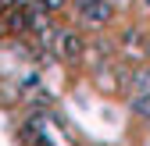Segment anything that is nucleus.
<instances>
[{
    "label": "nucleus",
    "instance_id": "39448f33",
    "mask_svg": "<svg viewBox=\"0 0 150 146\" xmlns=\"http://www.w3.org/2000/svg\"><path fill=\"white\" fill-rule=\"evenodd\" d=\"M143 4H146V7H150V0H143Z\"/></svg>",
    "mask_w": 150,
    "mask_h": 146
},
{
    "label": "nucleus",
    "instance_id": "7ed1b4c3",
    "mask_svg": "<svg viewBox=\"0 0 150 146\" xmlns=\"http://www.w3.org/2000/svg\"><path fill=\"white\" fill-rule=\"evenodd\" d=\"M57 53H61L64 61H75L82 53V39L75 32H57Z\"/></svg>",
    "mask_w": 150,
    "mask_h": 146
},
{
    "label": "nucleus",
    "instance_id": "20e7f679",
    "mask_svg": "<svg viewBox=\"0 0 150 146\" xmlns=\"http://www.w3.org/2000/svg\"><path fill=\"white\" fill-rule=\"evenodd\" d=\"M43 7L47 11H57V7H64V0H43Z\"/></svg>",
    "mask_w": 150,
    "mask_h": 146
},
{
    "label": "nucleus",
    "instance_id": "f03ea898",
    "mask_svg": "<svg viewBox=\"0 0 150 146\" xmlns=\"http://www.w3.org/2000/svg\"><path fill=\"white\" fill-rule=\"evenodd\" d=\"M132 111L150 118V71H139L132 82Z\"/></svg>",
    "mask_w": 150,
    "mask_h": 146
},
{
    "label": "nucleus",
    "instance_id": "f257e3e1",
    "mask_svg": "<svg viewBox=\"0 0 150 146\" xmlns=\"http://www.w3.org/2000/svg\"><path fill=\"white\" fill-rule=\"evenodd\" d=\"M75 7H79V18L89 25H104L107 18H111V0H75Z\"/></svg>",
    "mask_w": 150,
    "mask_h": 146
}]
</instances>
